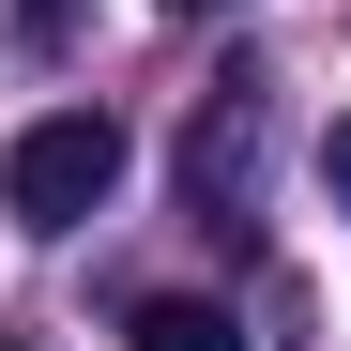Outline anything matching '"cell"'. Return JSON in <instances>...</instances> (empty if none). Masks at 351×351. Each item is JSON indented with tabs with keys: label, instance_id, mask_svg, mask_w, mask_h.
I'll return each instance as SVG.
<instances>
[{
	"label": "cell",
	"instance_id": "1",
	"mask_svg": "<svg viewBox=\"0 0 351 351\" xmlns=\"http://www.w3.org/2000/svg\"><path fill=\"white\" fill-rule=\"evenodd\" d=\"M107 184H123V123H107V107H46V123L0 153V214L16 229H92Z\"/></svg>",
	"mask_w": 351,
	"mask_h": 351
},
{
	"label": "cell",
	"instance_id": "2",
	"mask_svg": "<svg viewBox=\"0 0 351 351\" xmlns=\"http://www.w3.org/2000/svg\"><path fill=\"white\" fill-rule=\"evenodd\" d=\"M138 351H245V321L199 306V290H153V306H138Z\"/></svg>",
	"mask_w": 351,
	"mask_h": 351
},
{
	"label": "cell",
	"instance_id": "3",
	"mask_svg": "<svg viewBox=\"0 0 351 351\" xmlns=\"http://www.w3.org/2000/svg\"><path fill=\"white\" fill-rule=\"evenodd\" d=\"M77 31V0H16V46H62Z\"/></svg>",
	"mask_w": 351,
	"mask_h": 351
},
{
	"label": "cell",
	"instance_id": "4",
	"mask_svg": "<svg viewBox=\"0 0 351 351\" xmlns=\"http://www.w3.org/2000/svg\"><path fill=\"white\" fill-rule=\"evenodd\" d=\"M321 184H336V214H351V123H336V138H321Z\"/></svg>",
	"mask_w": 351,
	"mask_h": 351
},
{
	"label": "cell",
	"instance_id": "5",
	"mask_svg": "<svg viewBox=\"0 0 351 351\" xmlns=\"http://www.w3.org/2000/svg\"><path fill=\"white\" fill-rule=\"evenodd\" d=\"M168 16H229V0H168Z\"/></svg>",
	"mask_w": 351,
	"mask_h": 351
}]
</instances>
